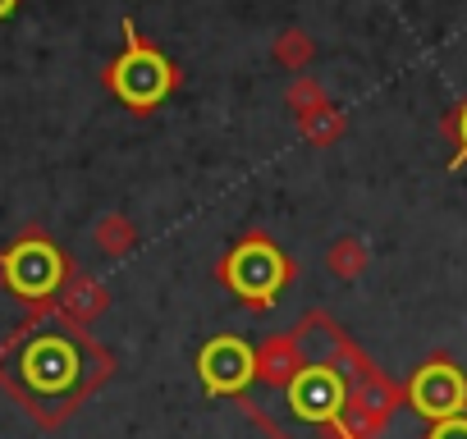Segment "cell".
Wrapping results in <instances>:
<instances>
[{
    "instance_id": "obj_1",
    "label": "cell",
    "mask_w": 467,
    "mask_h": 439,
    "mask_svg": "<svg viewBox=\"0 0 467 439\" xmlns=\"http://www.w3.org/2000/svg\"><path fill=\"white\" fill-rule=\"evenodd\" d=\"M101 375H106V357L69 325H42L37 334L19 343L10 362V384L47 421L69 412Z\"/></svg>"
},
{
    "instance_id": "obj_2",
    "label": "cell",
    "mask_w": 467,
    "mask_h": 439,
    "mask_svg": "<svg viewBox=\"0 0 467 439\" xmlns=\"http://www.w3.org/2000/svg\"><path fill=\"white\" fill-rule=\"evenodd\" d=\"M124 37H129V46H124V56L110 65V87H115V97H119L124 106L151 110V106H161V101L170 97V87H174V65H170L161 51H151L147 42H138L133 19H124Z\"/></svg>"
},
{
    "instance_id": "obj_3",
    "label": "cell",
    "mask_w": 467,
    "mask_h": 439,
    "mask_svg": "<svg viewBox=\"0 0 467 439\" xmlns=\"http://www.w3.org/2000/svg\"><path fill=\"white\" fill-rule=\"evenodd\" d=\"M285 280H289V266L266 239H248L224 257V284L253 307H271Z\"/></svg>"
},
{
    "instance_id": "obj_4",
    "label": "cell",
    "mask_w": 467,
    "mask_h": 439,
    "mask_svg": "<svg viewBox=\"0 0 467 439\" xmlns=\"http://www.w3.org/2000/svg\"><path fill=\"white\" fill-rule=\"evenodd\" d=\"M344 407H348V384L335 366H303L289 380V412L307 425H335L344 430ZM348 439V434H344Z\"/></svg>"
},
{
    "instance_id": "obj_5",
    "label": "cell",
    "mask_w": 467,
    "mask_h": 439,
    "mask_svg": "<svg viewBox=\"0 0 467 439\" xmlns=\"http://www.w3.org/2000/svg\"><path fill=\"white\" fill-rule=\"evenodd\" d=\"M0 275L19 298H47L65 280V257L47 239H24L0 257Z\"/></svg>"
},
{
    "instance_id": "obj_6",
    "label": "cell",
    "mask_w": 467,
    "mask_h": 439,
    "mask_svg": "<svg viewBox=\"0 0 467 439\" xmlns=\"http://www.w3.org/2000/svg\"><path fill=\"white\" fill-rule=\"evenodd\" d=\"M408 403L435 425V421H453L467 412V375L453 362H426L412 380H408Z\"/></svg>"
},
{
    "instance_id": "obj_7",
    "label": "cell",
    "mask_w": 467,
    "mask_h": 439,
    "mask_svg": "<svg viewBox=\"0 0 467 439\" xmlns=\"http://www.w3.org/2000/svg\"><path fill=\"white\" fill-rule=\"evenodd\" d=\"M197 375H202L206 393H244L257 375V357L244 339L220 334L197 352Z\"/></svg>"
},
{
    "instance_id": "obj_8",
    "label": "cell",
    "mask_w": 467,
    "mask_h": 439,
    "mask_svg": "<svg viewBox=\"0 0 467 439\" xmlns=\"http://www.w3.org/2000/svg\"><path fill=\"white\" fill-rule=\"evenodd\" d=\"M426 439H467V416H453V421H435Z\"/></svg>"
},
{
    "instance_id": "obj_9",
    "label": "cell",
    "mask_w": 467,
    "mask_h": 439,
    "mask_svg": "<svg viewBox=\"0 0 467 439\" xmlns=\"http://www.w3.org/2000/svg\"><path fill=\"white\" fill-rule=\"evenodd\" d=\"M458 133H462V151H458V160H453V165H462V160H467V110H462V119H458Z\"/></svg>"
},
{
    "instance_id": "obj_10",
    "label": "cell",
    "mask_w": 467,
    "mask_h": 439,
    "mask_svg": "<svg viewBox=\"0 0 467 439\" xmlns=\"http://www.w3.org/2000/svg\"><path fill=\"white\" fill-rule=\"evenodd\" d=\"M15 5H19V0H0V19H10V15H15Z\"/></svg>"
}]
</instances>
